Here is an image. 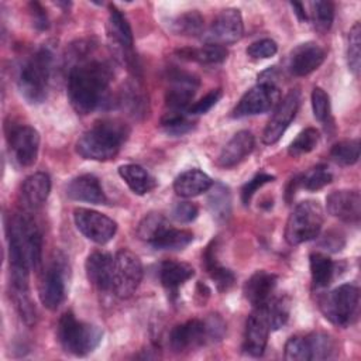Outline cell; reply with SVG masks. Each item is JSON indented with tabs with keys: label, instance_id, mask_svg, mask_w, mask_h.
I'll return each instance as SVG.
<instances>
[{
	"label": "cell",
	"instance_id": "35",
	"mask_svg": "<svg viewBox=\"0 0 361 361\" xmlns=\"http://www.w3.org/2000/svg\"><path fill=\"white\" fill-rule=\"evenodd\" d=\"M193 240V233L185 228L169 227L154 244L157 250H182L189 245Z\"/></svg>",
	"mask_w": 361,
	"mask_h": 361
},
{
	"label": "cell",
	"instance_id": "39",
	"mask_svg": "<svg viewBox=\"0 0 361 361\" xmlns=\"http://www.w3.org/2000/svg\"><path fill=\"white\" fill-rule=\"evenodd\" d=\"M306 338L309 343L310 360H327L333 355L336 345L333 338L326 333L316 331L306 336Z\"/></svg>",
	"mask_w": 361,
	"mask_h": 361
},
{
	"label": "cell",
	"instance_id": "7",
	"mask_svg": "<svg viewBox=\"0 0 361 361\" xmlns=\"http://www.w3.org/2000/svg\"><path fill=\"white\" fill-rule=\"evenodd\" d=\"M142 281L141 259L130 250L121 248L113 258L111 290L120 299L133 296Z\"/></svg>",
	"mask_w": 361,
	"mask_h": 361
},
{
	"label": "cell",
	"instance_id": "9",
	"mask_svg": "<svg viewBox=\"0 0 361 361\" xmlns=\"http://www.w3.org/2000/svg\"><path fill=\"white\" fill-rule=\"evenodd\" d=\"M73 221L76 228L90 241L96 244L109 243L116 231L117 224L109 216L99 213L96 210L79 207L73 212Z\"/></svg>",
	"mask_w": 361,
	"mask_h": 361
},
{
	"label": "cell",
	"instance_id": "18",
	"mask_svg": "<svg viewBox=\"0 0 361 361\" xmlns=\"http://www.w3.org/2000/svg\"><path fill=\"white\" fill-rule=\"evenodd\" d=\"M209 341L204 320L192 319L182 324L175 326L169 334V344L173 351L180 353L185 350L196 348Z\"/></svg>",
	"mask_w": 361,
	"mask_h": 361
},
{
	"label": "cell",
	"instance_id": "44",
	"mask_svg": "<svg viewBox=\"0 0 361 361\" xmlns=\"http://www.w3.org/2000/svg\"><path fill=\"white\" fill-rule=\"evenodd\" d=\"M285 360L288 361H310V350L306 337L293 336L285 344Z\"/></svg>",
	"mask_w": 361,
	"mask_h": 361
},
{
	"label": "cell",
	"instance_id": "53",
	"mask_svg": "<svg viewBox=\"0 0 361 361\" xmlns=\"http://www.w3.org/2000/svg\"><path fill=\"white\" fill-rule=\"evenodd\" d=\"M290 6H292V8H293V11H295V14L300 18V20H309V16H307V13L305 11V6L302 4V3H298V1H292L290 3Z\"/></svg>",
	"mask_w": 361,
	"mask_h": 361
},
{
	"label": "cell",
	"instance_id": "3",
	"mask_svg": "<svg viewBox=\"0 0 361 361\" xmlns=\"http://www.w3.org/2000/svg\"><path fill=\"white\" fill-rule=\"evenodd\" d=\"M51 66L52 52L48 47L39 48L23 65L18 75V89L28 103L38 104L45 100Z\"/></svg>",
	"mask_w": 361,
	"mask_h": 361
},
{
	"label": "cell",
	"instance_id": "45",
	"mask_svg": "<svg viewBox=\"0 0 361 361\" xmlns=\"http://www.w3.org/2000/svg\"><path fill=\"white\" fill-rule=\"evenodd\" d=\"M312 110L316 120L324 123L330 117V97L322 87L312 90Z\"/></svg>",
	"mask_w": 361,
	"mask_h": 361
},
{
	"label": "cell",
	"instance_id": "46",
	"mask_svg": "<svg viewBox=\"0 0 361 361\" xmlns=\"http://www.w3.org/2000/svg\"><path fill=\"white\" fill-rule=\"evenodd\" d=\"M276 51H278L276 42L271 38H264V39L252 42L247 48V55L251 56L252 59H267V58L274 56L276 54Z\"/></svg>",
	"mask_w": 361,
	"mask_h": 361
},
{
	"label": "cell",
	"instance_id": "37",
	"mask_svg": "<svg viewBox=\"0 0 361 361\" xmlns=\"http://www.w3.org/2000/svg\"><path fill=\"white\" fill-rule=\"evenodd\" d=\"M172 31L179 35L197 37L203 31V17L199 11H186L172 21Z\"/></svg>",
	"mask_w": 361,
	"mask_h": 361
},
{
	"label": "cell",
	"instance_id": "42",
	"mask_svg": "<svg viewBox=\"0 0 361 361\" xmlns=\"http://www.w3.org/2000/svg\"><path fill=\"white\" fill-rule=\"evenodd\" d=\"M361 27L360 23H355L348 32V44H347V62L350 71L358 76L361 68Z\"/></svg>",
	"mask_w": 361,
	"mask_h": 361
},
{
	"label": "cell",
	"instance_id": "14",
	"mask_svg": "<svg viewBox=\"0 0 361 361\" xmlns=\"http://www.w3.org/2000/svg\"><path fill=\"white\" fill-rule=\"evenodd\" d=\"M327 212L348 224H358L361 219V196L358 190H334L326 197Z\"/></svg>",
	"mask_w": 361,
	"mask_h": 361
},
{
	"label": "cell",
	"instance_id": "27",
	"mask_svg": "<svg viewBox=\"0 0 361 361\" xmlns=\"http://www.w3.org/2000/svg\"><path fill=\"white\" fill-rule=\"evenodd\" d=\"M213 180L200 169H189L182 172L173 180V190L182 197H195L207 192Z\"/></svg>",
	"mask_w": 361,
	"mask_h": 361
},
{
	"label": "cell",
	"instance_id": "26",
	"mask_svg": "<svg viewBox=\"0 0 361 361\" xmlns=\"http://www.w3.org/2000/svg\"><path fill=\"white\" fill-rule=\"evenodd\" d=\"M195 275V269L186 264L179 261H164L159 268V281L166 292L175 298L178 295L179 288L189 281Z\"/></svg>",
	"mask_w": 361,
	"mask_h": 361
},
{
	"label": "cell",
	"instance_id": "47",
	"mask_svg": "<svg viewBox=\"0 0 361 361\" xmlns=\"http://www.w3.org/2000/svg\"><path fill=\"white\" fill-rule=\"evenodd\" d=\"M223 96V90L221 89H213L209 93H206L200 100L195 102L192 106H189V109L186 110L188 114L190 116H197V114H204L207 113L213 106H216V103L221 99Z\"/></svg>",
	"mask_w": 361,
	"mask_h": 361
},
{
	"label": "cell",
	"instance_id": "33",
	"mask_svg": "<svg viewBox=\"0 0 361 361\" xmlns=\"http://www.w3.org/2000/svg\"><path fill=\"white\" fill-rule=\"evenodd\" d=\"M169 227V221L161 213H148L140 221L137 227V234L142 241L152 245Z\"/></svg>",
	"mask_w": 361,
	"mask_h": 361
},
{
	"label": "cell",
	"instance_id": "21",
	"mask_svg": "<svg viewBox=\"0 0 361 361\" xmlns=\"http://www.w3.org/2000/svg\"><path fill=\"white\" fill-rule=\"evenodd\" d=\"M278 276L267 271H257L244 283L243 293L245 299L254 306H264L275 292Z\"/></svg>",
	"mask_w": 361,
	"mask_h": 361
},
{
	"label": "cell",
	"instance_id": "12",
	"mask_svg": "<svg viewBox=\"0 0 361 361\" xmlns=\"http://www.w3.org/2000/svg\"><path fill=\"white\" fill-rule=\"evenodd\" d=\"M8 145L21 166H31L38 157L39 134L31 126H16L8 131Z\"/></svg>",
	"mask_w": 361,
	"mask_h": 361
},
{
	"label": "cell",
	"instance_id": "17",
	"mask_svg": "<svg viewBox=\"0 0 361 361\" xmlns=\"http://www.w3.org/2000/svg\"><path fill=\"white\" fill-rule=\"evenodd\" d=\"M109 23H107V35L116 52L121 55V58L127 61H133V31L126 18V16L114 6H109Z\"/></svg>",
	"mask_w": 361,
	"mask_h": 361
},
{
	"label": "cell",
	"instance_id": "30",
	"mask_svg": "<svg viewBox=\"0 0 361 361\" xmlns=\"http://www.w3.org/2000/svg\"><path fill=\"white\" fill-rule=\"evenodd\" d=\"M179 55L185 59L195 61L199 63L216 65V63H221L227 59L228 51L224 45L207 42L200 48H185V49L179 51Z\"/></svg>",
	"mask_w": 361,
	"mask_h": 361
},
{
	"label": "cell",
	"instance_id": "36",
	"mask_svg": "<svg viewBox=\"0 0 361 361\" xmlns=\"http://www.w3.org/2000/svg\"><path fill=\"white\" fill-rule=\"evenodd\" d=\"M330 157L336 164L343 166L357 164L360 158V141L354 138L336 142L330 149Z\"/></svg>",
	"mask_w": 361,
	"mask_h": 361
},
{
	"label": "cell",
	"instance_id": "51",
	"mask_svg": "<svg viewBox=\"0 0 361 361\" xmlns=\"http://www.w3.org/2000/svg\"><path fill=\"white\" fill-rule=\"evenodd\" d=\"M31 11H32V17H34V25L39 30H45L48 27V18L47 14L44 11V8L41 7L39 3H31L30 4Z\"/></svg>",
	"mask_w": 361,
	"mask_h": 361
},
{
	"label": "cell",
	"instance_id": "5",
	"mask_svg": "<svg viewBox=\"0 0 361 361\" xmlns=\"http://www.w3.org/2000/svg\"><path fill=\"white\" fill-rule=\"evenodd\" d=\"M324 221L323 207L316 200L300 202L288 217L285 226V240L289 245H299L302 243L316 238Z\"/></svg>",
	"mask_w": 361,
	"mask_h": 361
},
{
	"label": "cell",
	"instance_id": "1",
	"mask_svg": "<svg viewBox=\"0 0 361 361\" xmlns=\"http://www.w3.org/2000/svg\"><path fill=\"white\" fill-rule=\"evenodd\" d=\"M113 79L111 66L104 61H83L75 63L68 75V97L73 110L89 114L97 109Z\"/></svg>",
	"mask_w": 361,
	"mask_h": 361
},
{
	"label": "cell",
	"instance_id": "8",
	"mask_svg": "<svg viewBox=\"0 0 361 361\" xmlns=\"http://www.w3.org/2000/svg\"><path fill=\"white\" fill-rule=\"evenodd\" d=\"M281 100V92L272 80H261L258 85L247 90L235 107L231 111V116L235 118L255 116L267 113L276 107Z\"/></svg>",
	"mask_w": 361,
	"mask_h": 361
},
{
	"label": "cell",
	"instance_id": "28",
	"mask_svg": "<svg viewBox=\"0 0 361 361\" xmlns=\"http://www.w3.org/2000/svg\"><path fill=\"white\" fill-rule=\"evenodd\" d=\"M120 178L135 195H145L157 186L155 178L142 166L135 164H126L118 168Z\"/></svg>",
	"mask_w": 361,
	"mask_h": 361
},
{
	"label": "cell",
	"instance_id": "48",
	"mask_svg": "<svg viewBox=\"0 0 361 361\" xmlns=\"http://www.w3.org/2000/svg\"><path fill=\"white\" fill-rule=\"evenodd\" d=\"M275 178L272 176V175H269V173H265V172H259V173H257L251 180H248L244 186H243V189H241V200H243V203L247 206V204H250V202H251V197L254 196V193L259 189V188H262L265 183H269V182H272Z\"/></svg>",
	"mask_w": 361,
	"mask_h": 361
},
{
	"label": "cell",
	"instance_id": "6",
	"mask_svg": "<svg viewBox=\"0 0 361 361\" xmlns=\"http://www.w3.org/2000/svg\"><path fill=\"white\" fill-rule=\"evenodd\" d=\"M323 316L336 326L347 327L358 316L360 290L353 283H343L319 299Z\"/></svg>",
	"mask_w": 361,
	"mask_h": 361
},
{
	"label": "cell",
	"instance_id": "13",
	"mask_svg": "<svg viewBox=\"0 0 361 361\" xmlns=\"http://www.w3.org/2000/svg\"><path fill=\"white\" fill-rule=\"evenodd\" d=\"M271 327L264 307H254L245 322L243 350L251 357H261L265 351Z\"/></svg>",
	"mask_w": 361,
	"mask_h": 361
},
{
	"label": "cell",
	"instance_id": "19",
	"mask_svg": "<svg viewBox=\"0 0 361 361\" xmlns=\"http://www.w3.org/2000/svg\"><path fill=\"white\" fill-rule=\"evenodd\" d=\"M326 59V51L316 42L299 44L289 55V71L295 76H306Z\"/></svg>",
	"mask_w": 361,
	"mask_h": 361
},
{
	"label": "cell",
	"instance_id": "31",
	"mask_svg": "<svg viewBox=\"0 0 361 361\" xmlns=\"http://www.w3.org/2000/svg\"><path fill=\"white\" fill-rule=\"evenodd\" d=\"M312 282L316 288H326L334 276V262L331 258L322 252H313L309 257Z\"/></svg>",
	"mask_w": 361,
	"mask_h": 361
},
{
	"label": "cell",
	"instance_id": "25",
	"mask_svg": "<svg viewBox=\"0 0 361 361\" xmlns=\"http://www.w3.org/2000/svg\"><path fill=\"white\" fill-rule=\"evenodd\" d=\"M21 237L24 240V245L27 250V255L30 259V265L32 269H38L41 265L42 257V237L41 233L34 223V220L28 216H16L14 217Z\"/></svg>",
	"mask_w": 361,
	"mask_h": 361
},
{
	"label": "cell",
	"instance_id": "20",
	"mask_svg": "<svg viewBox=\"0 0 361 361\" xmlns=\"http://www.w3.org/2000/svg\"><path fill=\"white\" fill-rule=\"evenodd\" d=\"M255 140L251 131L241 130L235 133L223 147L217 157V165L221 168H233L240 164L254 149Z\"/></svg>",
	"mask_w": 361,
	"mask_h": 361
},
{
	"label": "cell",
	"instance_id": "29",
	"mask_svg": "<svg viewBox=\"0 0 361 361\" xmlns=\"http://www.w3.org/2000/svg\"><path fill=\"white\" fill-rule=\"evenodd\" d=\"M202 259H203V265H204L207 274L214 281V283L220 292H226L234 285V281H235L234 274L230 269L220 265L217 261L214 240L206 247Z\"/></svg>",
	"mask_w": 361,
	"mask_h": 361
},
{
	"label": "cell",
	"instance_id": "2",
	"mask_svg": "<svg viewBox=\"0 0 361 361\" xmlns=\"http://www.w3.org/2000/svg\"><path fill=\"white\" fill-rule=\"evenodd\" d=\"M130 128L126 123L116 118L96 121L76 141V152L92 161L113 159L124 141L128 138Z\"/></svg>",
	"mask_w": 361,
	"mask_h": 361
},
{
	"label": "cell",
	"instance_id": "38",
	"mask_svg": "<svg viewBox=\"0 0 361 361\" xmlns=\"http://www.w3.org/2000/svg\"><path fill=\"white\" fill-rule=\"evenodd\" d=\"M312 11H310V20L313 23V27L316 31L324 34L327 32L334 20V6L331 1H313L310 3Z\"/></svg>",
	"mask_w": 361,
	"mask_h": 361
},
{
	"label": "cell",
	"instance_id": "50",
	"mask_svg": "<svg viewBox=\"0 0 361 361\" xmlns=\"http://www.w3.org/2000/svg\"><path fill=\"white\" fill-rule=\"evenodd\" d=\"M204 323H206L209 341L221 340V337L224 336V330H226V324L223 323V320L217 314H212L209 319L204 320Z\"/></svg>",
	"mask_w": 361,
	"mask_h": 361
},
{
	"label": "cell",
	"instance_id": "16",
	"mask_svg": "<svg viewBox=\"0 0 361 361\" xmlns=\"http://www.w3.org/2000/svg\"><path fill=\"white\" fill-rule=\"evenodd\" d=\"M169 80L172 85L165 94L166 106L171 111H186L199 86L197 78L186 72L175 71L169 75Z\"/></svg>",
	"mask_w": 361,
	"mask_h": 361
},
{
	"label": "cell",
	"instance_id": "22",
	"mask_svg": "<svg viewBox=\"0 0 361 361\" xmlns=\"http://www.w3.org/2000/svg\"><path fill=\"white\" fill-rule=\"evenodd\" d=\"M89 282L99 290H111L113 285V257L103 251L92 252L85 264Z\"/></svg>",
	"mask_w": 361,
	"mask_h": 361
},
{
	"label": "cell",
	"instance_id": "23",
	"mask_svg": "<svg viewBox=\"0 0 361 361\" xmlns=\"http://www.w3.org/2000/svg\"><path fill=\"white\" fill-rule=\"evenodd\" d=\"M66 195L72 200L104 204L107 202L103 188L94 175L86 173L72 179L66 186Z\"/></svg>",
	"mask_w": 361,
	"mask_h": 361
},
{
	"label": "cell",
	"instance_id": "34",
	"mask_svg": "<svg viewBox=\"0 0 361 361\" xmlns=\"http://www.w3.org/2000/svg\"><path fill=\"white\" fill-rule=\"evenodd\" d=\"M212 192L209 195L207 203H209V209L213 214V217L219 221L227 220V217L230 216V209H231V197H230V192L228 188H226L221 183L217 185H212Z\"/></svg>",
	"mask_w": 361,
	"mask_h": 361
},
{
	"label": "cell",
	"instance_id": "52",
	"mask_svg": "<svg viewBox=\"0 0 361 361\" xmlns=\"http://www.w3.org/2000/svg\"><path fill=\"white\" fill-rule=\"evenodd\" d=\"M322 245L326 247V248H330L333 251H340L341 247L344 245V240L341 238V235H331L329 233V234H326L324 241L322 243Z\"/></svg>",
	"mask_w": 361,
	"mask_h": 361
},
{
	"label": "cell",
	"instance_id": "15",
	"mask_svg": "<svg viewBox=\"0 0 361 361\" xmlns=\"http://www.w3.org/2000/svg\"><path fill=\"white\" fill-rule=\"evenodd\" d=\"M65 296L66 285L63 267L55 261L47 268L39 282V300L47 309L56 310L65 300Z\"/></svg>",
	"mask_w": 361,
	"mask_h": 361
},
{
	"label": "cell",
	"instance_id": "24",
	"mask_svg": "<svg viewBox=\"0 0 361 361\" xmlns=\"http://www.w3.org/2000/svg\"><path fill=\"white\" fill-rule=\"evenodd\" d=\"M51 179L45 172H35L27 176L21 185V199L30 209L41 207L49 196Z\"/></svg>",
	"mask_w": 361,
	"mask_h": 361
},
{
	"label": "cell",
	"instance_id": "40",
	"mask_svg": "<svg viewBox=\"0 0 361 361\" xmlns=\"http://www.w3.org/2000/svg\"><path fill=\"white\" fill-rule=\"evenodd\" d=\"M333 179V175L326 165H316L303 175H299V186L306 190H319L329 185Z\"/></svg>",
	"mask_w": 361,
	"mask_h": 361
},
{
	"label": "cell",
	"instance_id": "4",
	"mask_svg": "<svg viewBox=\"0 0 361 361\" xmlns=\"http://www.w3.org/2000/svg\"><path fill=\"white\" fill-rule=\"evenodd\" d=\"M56 334L66 353L83 357L100 344L103 331L97 326L78 320L72 312H66L58 322Z\"/></svg>",
	"mask_w": 361,
	"mask_h": 361
},
{
	"label": "cell",
	"instance_id": "43",
	"mask_svg": "<svg viewBox=\"0 0 361 361\" xmlns=\"http://www.w3.org/2000/svg\"><path fill=\"white\" fill-rule=\"evenodd\" d=\"M162 128L172 135H182L192 128V123L188 120L183 111H168L161 120Z\"/></svg>",
	"mask_w": 361,
	"mask_h": 361
},
{
	"label": "cell",
	"instance_id": "41",
	"mask_svg": "<svg viewBox=\"0 0 361 361\" xmlns=\"http://www.w3.org/2000/svg\"><path fill=\"white\" fill-rule=\"evenodd\" d=\"M319 131L313 127H307L303 131L298 134V137L290 142L288 152L290 157H300L303 154H307L313 151L319 142Z\"/></svg>",
	"mask_w": 361,
	"mask_h": 361
},
{
	"label": "cell",
	"instance_id": "10",
	"mask_svg": "<svg viewBox=\"0 0 361 361\" xmlns=\"http://www.w3.org/2000/svg\"><path fill=\"white\" fill-rule=\"evenodd\" d=\"M300 97L298 90H289L274 109V114L262 133V142L272 145L281 140L292 120L295 118L299 109Z\"/></svg>",
	"mask_w": 361,
	"mask_h": 361
},
{
	"label": "cell",
	"instance_id": "11",
	"mask_svg": "<svg viewBox=\"0 0 361 361\" xmlns=\"http://www.w3.org/2000/svg\"><path fill=\"white\" fill-rule=\"evenodd\" d=\"M244 32L243 17L238 8H224L213 20L207 30L206 41L219 45L237 42Z\"/></svg>",
	"mask_w": 361,
	"mask_h": 361
},
{
	"label": "cell",
	"instance_id": "49",
	"mask_svg": "<svg viewBox=\"0 0 361 361\" xmlns=\"http://www.w3.org/2000/svg\"><path fill=\"white\" fill-rule=\"evenodd\" d=\"M199 214L196 204L189 202H179L172 209V217L179 223H190Z\"/></svg>",
	"mask_w": 361,
	"mask_h": 361
},
{
	"label": "cell",
	"instance_id": "32",
	"mask_svg": "<svg viewBox=\"0 0 361 361\" xmlns=\"http://www.w3.org/2000/svg\"><path fill=\"white\" fill-rule=\"evenodd\" d=\"M262 307L267 314L271 330H278L282 326H285V323L289 319L290 299L286 295H281V296L274 295Z\"/></svg>",
	"mask_w": 361,
	"mask_h": 361
}]
</instances>
